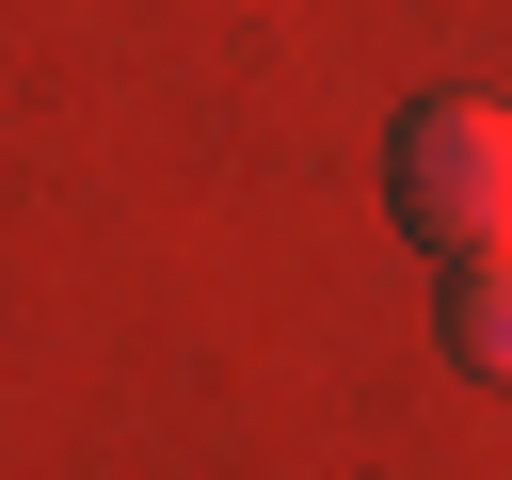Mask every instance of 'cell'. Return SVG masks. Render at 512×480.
<instances>
[{"instance_id": "cell-1", "label": "cell", "mask_w": 512, "mask_h": 480, "mask_svg": "<svg viewBox=\"0 0 512 480\" xmlns=\"http://www.w3.org/2000/svg\"><path fill=\"white\" fill-rule=\"evenodd\" d=\"M384 176H400V224L432 256H512V112L496 96H416Z\"/></svg>"}, {"instance_id": "cell-2", "label": "cell", "mask_w": 512, "mask_h": 480, "mask_svg": "<svg viewBox=\"0 0 512 480\" xmlns=\"http://www.w3.org/2000/svg\"><path fill=\"white\" fill-rule=\"evenodd\" d=\"M448 352L480 384H512V256H448Z\"/></svg>"}]
</instances>
